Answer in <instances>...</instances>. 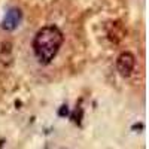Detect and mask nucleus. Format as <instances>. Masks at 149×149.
Returning <instances> with one entry per match:
<instances>
[{
    "instance_id": "nucleus-3",
    "label": "nucleus",
    "mask_w": 149,
    "mask_h": 149,
    "mask_svg": "<svg viewBox=\"0 0 149 149\" xmlns=\"http://www.w3.org/2000/svg\"><path fill=\"white\" fill-rule=\"evenodd\" d=\"M21 18H22V14H21V10L18 8H12L6 12V15L2 21V27L3 30H8V31H12V30H15L18 26H19V22H21Z\"/></svg>"
},
{
    "instance_id": "nucleus-1",
    "label": "nucleus",
    "mask_w": 149,
    "mask_h": 149,
    "mask_svg": "<svg viewBox=\"0 0 149 149\" xmlns=\"http://www.w3.org/2000/svg\"><path fill=\"white\" fill-rule=\"evenodd\" d=\"M64 36L57 26H45L33 39V51L40 64H48L58 54Z\"/></svg>"
},
{
    "instance_id": "nucleus-2",
    "label": "nucleus",
    "mask_w": 149,
    "mask_h": 149,
    "mask_svg": "<svg viewBox=\"0 0 149 149\" xmlns=\"http://www.w3.org/2000/svg\"><path fill=\"white\" fill-rule=\"evenodd\" d=\"M134 64H136V57H134V54H131L128 51L121 52L116 58V70L122 78H128L133 73Z\"/></svg>"
}]
</instances>
